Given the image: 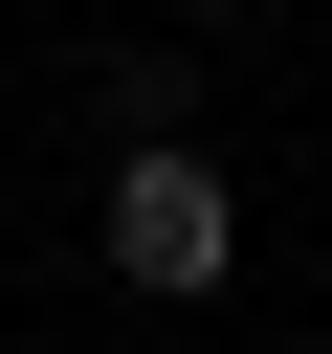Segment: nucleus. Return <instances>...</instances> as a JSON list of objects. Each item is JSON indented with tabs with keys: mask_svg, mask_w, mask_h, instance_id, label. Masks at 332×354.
Masks as SVG:
<instances>
[{
	"mask_svg": "<svg viewBox=\"0 0 332 354\" xmlns=\"http://www.w3.org/2000/svg\"><path fill=\"white\" fill-rule=\"evenodd\" d=\"M89 243H111V288L199 310V288L243 266V199H221V155H199V133H133V155H111V199H89Z\"/></svg>",
	"mask_w": 332,
	"mask_h": 354,
	"instance_id": "obj_1",
	"label": "nucleus"
},
{
	"mask_svg": "<svg viewBox=\"0 0 332 354\" xmlns=\"http://www.w3.org/2000/svg\"><path fill=\"white\" fill-rule=\"evenodd\" d=\"M199 22H221V0H199Z\"/></svg>",
	"mask_w": 332,
	"mask_h": 354,
	"instance_id": "obj_2",
	"label": "nucleus"
}]
</instances>
